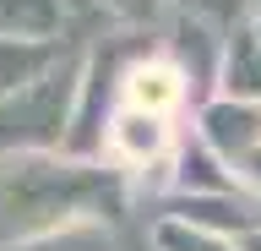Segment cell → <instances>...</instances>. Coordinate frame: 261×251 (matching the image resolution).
Segmentation results:
<instances>
[{
    "mask_svg": "<svg viewBox=\"0 0 261 251\" xmlns=\"http://www.w3.org/2000/svg\"><path fill=\"white\" fill-rule=\"evenodd\" d=\"M130 175L76 153H6L0 158V251L65 230L114 224L130 208Z\"/></svg>",
    "mask_w": 261,
    "mask_h": 251,
    "instance_id": "cell-1",
    "label": "cell"
},
{
    "mask_svg": "<svg viewBox=\"0 0 261 251\" xmlns=\"http://www.w3.org/2000/svg\"><path fill=\"white\" fill-rule=\"evenodd\" d=\"M76 0H0V38H65Z\"/></svg>",
    "mask_w": 261,
    "mask_h": 251,
    "instance_id": "cell-7",
    "label": "cell"
},
{
    "mask_svg": "<svg viewBox=\"0 0 261 251\" xmlns=\"http://www.w3.org/2000/svg\"><path fill=\"white\" fill-rule=\"evenodd\" d=\"M76 6H93V0H76Z\"/></svg>",
    "mask_w": 261,
    "mask_h": 251,
    "instance_id": "cell-15",
    "label": "cell"
},
{
    "mask_svg": "<svg viewBox=\"0 0 261 251\" xmlns=\"http://www.w3.org/2000/svg\"><path fill=\"white\" fill-rule=\"evenodd\" d=\"M185 17H201V22H218V28H240V22H250V0H174Z\"/></svg>",
    "mask_w": 261,
    "mask_h": 251,
    "instance_id": "cell-10",
    "label": "cell"
},
{
    "mask_svg": "<svg viewBox=\"0 0 261 251\" xmlns=\"http://www.w3.org/2000/svg\"><path fill=\"white\" fill-rule=\"evenodd\" d=\"M120 104L147 109V115L179 120V109H185V104H196V93H191V77L174 66V55L158 44V50H147L142 60L125 71V82H120Z\"/></svg>",
    "mask_w": 261,
    "mask_h": 251,
    "instance_id": "cell-3",
    "label": "cell"
},
{
    "mask_svg": "<svg viewBox=\"0 0 261 251\" xmlns=\"http://www.w3.org/2000/svg\"><path fill=\"white\" fill-rule=\"evenodd\" d=\"M93 6L103 11V17H114L120 28H147V33H152L174 0H93Z\"/></svg>",
    "mask_w": 261,
    "mask_h": 251,
    "instance_id": "cell-9",
    "label": "cell"
},
{
    "mask_svg": "<svg viewBox=\"0 0 261 251\" xmlns=\"http://www.w3.org/2000/svg\"><path fill=\"white\" fill-rule=\"evenodd\" d=\"M71 55L76 50L65 38H0V99L44 82L49 71H60Z\"/></svg>",
    "mask_w": 261,
    "mask_h": 251,
    "instance_id": "cell-5",
    "label": "cell"
},
{
    "mask_svg": "<svg viewBox=\"0 0 261 251\" xmlns=\"http://www.w3.org/2000/svg\"><path fill=\"white\" fill-rule=\"evenodd\" d=\"M250 22H256V33H261V11H256V17H250Z\"/></svg>",
    "mask_w": 261,
    "mask_h": 251,
    "instance_id": "cell-14",
    "label": "cell"
},
{
    "mask_svg": "<svg viewBox=\"0 0 261 251\" xmlns=\"http://www.w3.org/2000/svg\"><path fill=\"white\" fill-rule=\"evenodd\" d=\"M218 93L228 99H250L261 104V33L256 22H240L228 33V50H223V77H218Z\"/></svg>",
    "mask_w": 261,
    "mask_h": 251,
    "instance_id": "cell-6",
    "label": "cell"
},
{
    "mask_svg": "<svg viewBox=\"0 0 261 251\" xmlns=\"http://www.w3.org/2000/svg\"><path fill=\"white\" fill-rule=\"evenodd\" d=\"M196 136L240 169L245 158L261 148V104L228 99V93H212L207 104H196Z\"/></svg>",
    "mask_w": 261,
    "mask_h": 251,
    "instance_id": "cell-4",
    "label": "cell"
},
{
    "mask_svg": "<svg viewBox=\"0 0 261 251\" xmlns=\"http://www.w3.org/2000/svg\"><path fill=\"white\" fill-rule=\"evenodd\" d=\"M147 235L158 240V251H245L240 240L212 235V230H201V224H185V218H152Z\"/></svg>",
    "mask_w": 261,
    "mask_h": 251,
    "instance_id": "cell-8",
    "label": "cell"
},
{
    "mask_svg": "<svg viewBox=\"0 0 261 251\" xmlns=\"http://www.w3.org/2000/svg\"><path fill=\"white\" fill-rule=\"evenodd\" d=\"M240 246H245V251H261V230H256V235H245Z\"/></svg>",
    "mask_w": 261,
    "mask_h": 251,
    "instance_id": "cell-12",
    "label": "cell"
},
{
    "mask_svg": "<svg viewBox=\"0 0 261 251\" xmlns=\"http://www.w3.org/2000/svg\"><path fill=\"white\" fill-rule=\"evenodd\" d=\"M240 180H245V191H250V197H261V148L240 164Z\"/></svg>",
    "mask_w": 261,
    "mask_h": 251,
    "instance_id": "cell-11",
    "label": "cell"
},
{
    "mask_svg": "<svg viewBox=\"0 0 261 251\" xmlns=\"http://www.w3.org/2000/svg\"><path fill=\"white\" fill-rule=\"evenodd\" d=\"M136 251H158V240H152V235H147V240H142V246H136Z\"/></svg>",
    "mask_w": 261,
    "mask_h": 251,
    "instance_id": "cell-13",
    "label": "cell"
},
{
    "mask_svg": "<svg viewBox=\"0 0 261 251\" xmlns=\"http://www.w3.org/2000/svg\"><path fill=\"white\" fill-rule=\"evenodd\" d=\"M76 87H82V55H71L44 82L0 99V158L6 153H65Z\"/></svg>",
    "mask_w": 261,
    "mask_h": 251,
    "instance_id": "cell-2",
    "label": "cell"
}]
</instances>
